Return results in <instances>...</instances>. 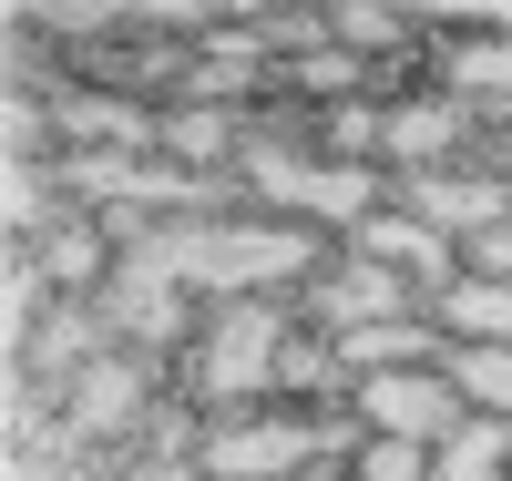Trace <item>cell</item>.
I'll return each mask as SVG.
<instances>
[{"instance_id":"cell-6","label":"cell","mask_w":512,"mask_h":481,"mask_svg":"<svg viewBox=\"0 0 512 481\" xmlns=\"http://www.w3.org/2000/svg\"><path fill=\"white\" fill-rule=\"evenodd\" d=\"M390 215H420L431 236H482V226H512V185H492V174H390Z\"/></svg>"},{"instance_id":"cell-2","label":"cell","mask_w":512,"mask_h":481,"mask_svg":"<svg viewBox=\"0 0 512 481\" xmlns=\"http://www.w3.org/2000/svg\"><path fill=\"white\" fill-rule=\"evenodd\" d=\"M287 328H297V318L277 308V297H216L205 348L175 359V379L195 389V410H226V420L267 410V400H277V348H287Z\"/></svg>"},{"instance_id":"cell-18","label":"cell","mask_w":512,"mask_h":481,"mask_svg":"<svg viewBox=\"0 0 512 481\" xmlns=\"http://www.w3.org/2000/svg\"><path fill=\"white\" fill-rule=\"evenodd\" d=\"M461 256H472V277H512V226H482V236H461Z\"/></svg>"},{"instance_id":"cell-12","label":"cell","mask_w":512,"mask_h":481,"mask_svg":"<svg viewBox=\"0 0 512 481\" xmlns=\"http://www.w3.org/2000/svg\"><path fill=\"white\" fill-rule=\"evenodd\" d=\"M338 379H349V369H338V338L287 328V348H277V400H328Z\"/></svg>"},{"instance_id":"cell-14","label":"cell","mask_w":512,"mask_h":481,"mask_svg":"<svg viewBox=\"0 0 512 481\" xmlns=\"http://www.w3.org/2000/svg\"><path fill=\"white\" fill-rule=\"evenodd\" d=\"M308 154L369 164V154H379V103H318V123H308Z\"/></svg>"},{"instance_id":"cell-4","label":"cell","mask_w":512,"mask_h":481,"mask_svg":"<svg viewBox=\"0 0 512 481\" xmlns=\"http://www.w3.org/2000/svg\"><path fill=\"white\" fill-rule=\"evenodd\" d=\"M297 328H318V338H359V328H400L420 318V287L400 267H369V256H328L318 277H297Z\"/></svg>"},{"instance_id":"cell-17","label":"cell","mask_w":512,"mask_h":481,"mask_svg":"<svg viewBox=\"0 0 512 481\" xmlns=\"http://www.w3.org/2000/svg\"><path fill=\"white\" fill-rule=\"evenodd\" d=\"M349 471L359 481H431V441H390V430H369Z\"/></svg>"},{"instance_id":"cell-9","label":"cell","mask_w":512,"mask_h":481,"mask_svg":"<svg viewBox=\"0 0 512 481\" xmlns=\"http://www.w3.org/2000/svg\"><path fill=\"white\" fill-rule=\"evenodd\" d=\"M420 318L441 338H461V348H512V277H451Z\"/></svg>"},{"instance_id":"cell-3","label":"cell","mask_w":512,"mask_h":481,"mask_svg":"<svg viewBox=\"0 0 512 481\" xmlns=\"http://www.w3.org/2000/svg\"><path fill=\"white\" fill-rule=\"evenodd\" d=\"M236 174H246L256 205L318 215V226H338V236L390 205V174H379V164H308V154H277V144H236Z\"/></svg>"},{"instance_id":"cell-5","label":"cell","mask_w":512,"mask_h":481,"mask_svg":"<svg viewBox=\"0 0 512 481\" xmlns=\"http://www.w3.org/2000/svg\"><path fill=\"white\" fill-rule=\"evenodd\" d=\"M349 410L369 420V430H390V441H451L461 420V389H451V369H369L359 389H349Z\"/></svg>"},{"instance_id":"cell-8","label":"cell","mask_w":512,"mask_h":481,"mask_svg":"<svg viewBox=\"0 0 512 481\" xmlns=\"http://www.w3.org/2000/svg\"><path fill=\"white\" fill-rule=\"evenodd\" d=\"M267 82H277V62L256 52L246 31H216V41L195 52V72H185V103H205V113L246 103V113H256V103H267Z\"/></svg>"},{"instance_id":"cell-10","label":"cell","mask_w":512,"mask_h":481,"mask_svg":"<svg viewBox=\"0 0 512 481\" xmlns=\"http://www.w3.org/2000/svg\"><path fill=\"white\" fill-rule=\"evenodd\" d=\"M431 481H512V420H492V410H472L441 441V461H431Z\"/></svg>"},{"instance_id":"cell-19","label":"cell","mask_w":512,"mask_h":481,"mask_svg":"<svg viewBox=\"0 0 512 481\" xmlns=\"http://www.w3.org/2000/svg\"><path fill=\"white\" fill-rule=\"evenodd\" d=\"M297 481H338V461H318V471H297Z\"/></svg>"},{"instance_id":"cell-13","label":"cell","mask_w":512,"mask_h":481,"mask_svg":"<svg viewBox=\"0 0 512 481\" xmlns=\"http://www.w3.org/2000/svg\"><path fill=\"white\" fill-rule=\"evenodd\" d=\"M441 369H451L461 400H482L492 420H512V348H461V338H451V359H441Z\"/></svg>"},{"instance_id":"cell-16","label":"cell","mask_w":512,"mask_h":481,"mask_svg":"<svg viewBox=\"0 0 512 481\" xmlns=\"http://www.w3.org/2000/svg\"><path fill=\"white\" fill-rule=\"evenodd\" d=\"M0 144H11V164H62V123L41 93H11L0 103Z\"/></svg>"},{"instance_id":"cell-1","label":"cell","mask_w":512,"mask_h":481,"mask_svg":"<svg viewBox=\"0 0 512 481\" xmlns=\"http://www.w3.org/2000/svg\"><path fill=\"white\" fill-rule=\"evenodd\" d=\"M328 267L318 226H246V215H144L123 236V267L103 277V328L134 359H185V297H277Z\"/></svg>"},{"instance_id":"cell-7","label":"cell","mask_w":512,"mask_h":481,"mask_svg":"<svg viewBox=\"0 0 512 481\" xmlns=\"http://www.w3.org/2000/svg\"><path fill=\"white\" fill-rule=\"evenodd\" d=\"M349 256H369V267H400V277L420 287V308H431V297L451 287V267H461V246H451V236H431L420 215H390V205L349 226Z\"/></svg>"},{"instance_id":"cell-11","label":"cell","mask_w":512,"mask_h":481,"mask_svg":"<svg viewBox=\"0 0 512 481\" xmlns=\"http://www.w3.org/2000/svg\"><path fill=\"white\" fill-rule=\"evenodd\" d=\"M246 113H205V103H164V164L185 174H216V154H236Z\"/></svg>"},{"instance_id":"cell-15","label":"cell","mask_w":512,"mask_h":481,"mask_svg":"<svg viewBox=\"0 0 512 481\" xmlns=\"http://www.w3.org/2000/svg\"><path fill=\"white\" fill-rule=\"evenodd\" d=\"M31 256L52 267V287H93V256H103V215H62V226L41 236Z\"/></svg>"}]
</instances>
